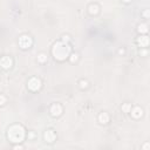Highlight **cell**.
I'll use <instances>...</instances> for the list:
<instances>
[{"label": "cell", "mask_w": 150, "mask_h": 150, "mask_svg": "<svg viewBox=\"0 0 150 150\" xmlns=\"http://www.w3.org/2000/svg\"><path fill=\"white\" fill-rule=\"evenodd\" d=\"M52 53L54 55V58L59 61H62V60H65L66 58L69 56L70 54V47L64 42V41H60V42H56L52 49Z\"/></svg>", "instance_id": "6da1fadb"}, {"label": "cell", "mask_w": 150, "mask_h": 150, "mask_svg": "<svg viewBox=\"0 0 150 150\" xmlns=\"http://www.w3.org/2000/svg\"><path fill=\"white\" fill-rule=\"evenodd\" d=\"M80 87H81L82 89L87 88V87H88V82H87L86 80H81V81H80Z\"/></svg>", "instance_id": "9a60e30c"}, {"label": "cell", "mask_w": 150, "mask_h": 150, "mask_svg": "<svg viewBox=\"0 0 150 150\" xmlns=\"http://www.w3.org/2000/svg\"><path fill=\"white\" fill-rule=\"evenodd\" d=\"M27 86H28V89H31L32 92H36L38 89H40L41 81L39 79H36V78H32V79H29Z\"/></svg>", "instance_id": "277c9868"}, {"label": "cell", "mask_w": 150, "mask_h": 150, "mask_svg": "<svg viewBox=\"0 0 150 150\" xmlns=\"http://www.w3.org/2000/svg\"><path fill=\"white\" fill-rule=\"evenodd\" d=\"M14 148H15V149H18V148H19V149H22V148H23V147H22V145H15V147H14Z\"/></svg>", "instance_id": "d6986e66"}, {"label": "cell", "mask_w": 150, "mask_h": 150, "mask_svg": "<svg viewBox=\"0 0 150 150\" xmlns=\"http://www.w3.org/2000/svg\"><path fill=\"white\" fill-rule=\"evenodd\" d=\"M55 139H56V136H55V133L53 130H47L45 133V140H46V142L53 143L55 141Z\"/></svg>", "instance_id": "8992f818"}, {"label": "cell", "mask_w": 150, "mask_h": 150, "mask_svg": "<svg viewBox=\"0 0 150 150\" xmlns=\"http://www.w3.org/2000/svg\"><path fill=\"white\" fill-rule=\"evenodd\" d=\"M25 137V130L19 124H14L8 129V139L12 142H22Z\"/></svg>", "instance_id": "7a4b0ae2"}, {"label": "cell", "mask_w": 150, "mask_h": 150, "mask_svg": "<svg viewBox=\"0 0 150 150\" xmlns=\"http://www.w3.org/2000/svg\"><path fill=\"white\" fill-rule=\"evenodd\" d=\"M119 52H120V54H124V49H120Z\"/></svg>", "instance_id": "ffe728a7"}, {"label": "cell", "mask_w": 150, "mask_h": 150, "mask_svg": "<svg viewBox=\"0 0 150 150\" xmlns=\"http://www.w3.org/2000/svg\"><path fill=\"white\" fill-rule=\"evenodd\" d=\"M122 1H124V3H129V1H131V0H122Z\"/></svg>", "instance_id": "44dd1931"}, {"label": "cell", "mask_w": 150, "mask_h": 150, "mask_svg": "<svg viewBox=\"0 0 150 150\" xmlns=\"http://www.w3.org/2000/svg\"><path fill=\"white\" fill-rule=\"evenodd\" d=\"M6 103V97L4 95H0V106H4Z\"/></svg>", "instance_id": "2e32d148"}, {"label": "cell", "mask_w": 150, "mask_h": 150, "mask_svg": "<svg viewBox=\"0 0 150 150\" xmlns=\"http://www.w3.org/2000/svg\"><path fill=\"white\" fill-rule=\"evenodd\" d=\"M122 110H123V111H126V112H129V111L131 110V104H130V103L123 104V106H122Z\"/></svg>", "instance_id": "5bb4252c"}, {"label": "cell", "mask_w": 150, "mask_h": 150, "mask_svg": "<svg viewBox=\"0 0 150 150\" xmlns=\"http://www.w3.org/2000/svg\"><path fill=\"white\" fill-rule=\"evenodd\" d=\"M98 121L100 123H102V124H106L109 122V115L107 114V112H101V114L98 115Z\"/></svg>", "instance_id": "9c48e42d"}, {"label": "cell", "mask_w": 150, "mask_h": 150, "mask_svg": "<svg viewBox=\"0 0 150 150\" xmlns=\"http://www.w3.org/2000/svg\"><path fill=\"white\" fill-rule=\"evenodd\" d=\"M61 112H62V107L59 103H54L51 108V114L53 116H60Z\"/></svg>", "instance_id": "52a82bcc"}, {"label": "cell", "mask_w": 150, "mask_h": 150, "mask_svg": "<svg viewBox=\"0 0 150 150\" xmlns=\"http://www.w3.org/2000/svg\"><path fill=\"white\" fill-rule=\"evenodd\" d=\"M88 11H89V13H90L92 15H96V14L98 13V11H100V7H98V5H96V4H92V5L88 7Z\"/></svg>", "instance_id": "30bf717a"}, {"label": "cell", "mask_w": 150, "mask_h": 150, "mask_svg": "<svg viewBox=\"0 0 150 150\" xmlns=\"http://www.w3.org/2000/svg\"><path fill=\"white\" fill-rule=\"evenodd\" d=\"M78 59H79V55H78V54H72V55H70V61H72V62L78 61Z\"/></svg>", "instance_id": "e0dca14e"}, {"label": "cell", "mask_w": 150, "mask_h": 150, "mask_svg": "<svg viewBox=\"0 0 150 150\" xmlns=\"http://www.w3.org/2000/svg\"><path fill=\"white\" fill-rule=\"evenodd\" d=\"M13 65V60H12L9 56H3L0 59V66H1L4 69H8Z\"/></svg>", "instance_id": "5b68a950"}, {"label": "cell", "mask_w": 150, "mask_h": 150, "mask_svg": "<svg viewBox=\"0 0 150 150\" xmlns=\"http://www.w3.org/2000/svg\"><path fill=\"white\" fill-rule=\"evenodd\" d=\"M137 42H139V45L141 47H147L148 44H149V40H148V36H140L139 40H137Z\"/></svg>", "instance_id": "8fae6325"}, {"label": "cell", "mask_w": 150, "mask_h": 150, "mask_svg": "<svg viewBox=\"0 0 150 150\" xmlns=\"http://www.w3.org/2000/svg\"><path fill=\"white\" fill-rule=\"evenodd\" d=\"M131 111V116L133 117H135V119H140L142 115H143V109L142 108H140V107H135L133 110H130Z\"/></svg>", "instance_id": "ba28073f"}, {"label": "cell", "mask_w": 150, "mask_h": 150, "mask_svg": "<svg viewBox=\"0 0 150 150\" xmlns=\"http://www.w3.org/2000/svg\"><path fill=\"white\" fill-rule=\"evenodd\" d=\"M38 61L41 62V64H44V62H46V61H47V55H46L45 53L39 54V56H38Z\"/></svg>", "instance_id": "7c38bea8"}, {"label": "cell", "mask_w": 150, "mask_h": 150, "mask_svg": "<svg viewBox=\"0 0 150 150\" xmlns=\"http://www.w3.org/2000/svg\"><path fill=\"white\" fill-rule=\"evenodd\" d=\"M139 32L140 33H147L148 32V26H147V25H144V23H142V25H140V26H139Z\"/></svg>", "instance_id": "4fadbf2b"}, {"label": "cell", "mask_w": 150, "mask_h": 150, "mask_svg": "<svg viewBox=\"0 0 150 150\" xmlns=\"http://www.w3.org/2000/svg\"><path fill=\"white\" fill-rule=\"evenodd\" d=\"M62 41H64V42L69 41V36L68 35H64V36H62Z\"/></svg>", "instance_id": "ac0fdd59"}, {"label": "cell", "mask_w": 150, "mask_h": 150, "mask_svg": "<svg viewBox=\"0 0 150 150\" xmlns=\"http://www.w3.org/2000/svg\"><path fill=\"white\" fill-rule=\"evenodd\" d=\"M33 44V40L29 35H21L19 38V46L22 48V49H26V48H29Z\"/></svg>", "instance_id": "3957f363"}]
</instances>
